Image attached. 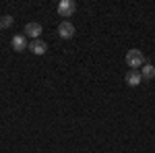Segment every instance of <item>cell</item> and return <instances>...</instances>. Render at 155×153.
Masks as SVG:
<instances>
[{"label": "cell", "mask_w": 155, "mask_h": 153, "mask_svg": "<svg viewBox=\"0 0 155 153\" xmlns=\"http://www.w3.org/2000/svg\"><path fill=\"white\" fill-rule=\"evenodd\" d=\"M11 46H12V50H15V52H23L25 48H27V39H25V33H23V35H15V37H12Z\"/></svg>", "instance_id": "obj_7"}, {"label": "cell", "mask_w": 155, "mask_h": 153, "mask_svg": "<svg viewBox=\"0 0 155 153\" xmlns=\"http://www.w3.org/2000/svg\"><path fill=\"white\" fill-rule=\"evenodd\" d=\"M25 35H29L31 39H39V35H41V25L39 23H27L25 25Z\"/></svg>", "instance_id": "obj_5"}, {"label": "cell", "mask_w": 155, "mask_h": 153, "mask_svg": "<svg viewBox=\"0 0 155 153\" xmlns=\"http://www.w3.org/2000/svg\"><path fill=\"white\" fill-rule=\"evenodd\" d=\"M15 23V19H12L11 15H4V17H0V29H6V27H11Z\"/></svg>", "instance_id": "obj_9"}, {"label": "cell", "mask_w": 155, "mask_h": 153, "mask_svg": "<svg viewBox=\"0 0 155 153\" xmlns=\"http://www.w3.org/2000/svg\"><path fill=\"white\" fill-rule=\"evenodd\" d=\"M124 79H126V83H128L130 87H139V85L143 83V77H141V72H139V71H128Z\"/></svg>", "instance_id": "obj_6"}, {"label": "cell", "mask_w": 155, "mask_h": 153, "mask_svg": "<svg viewBox=\"0 0 155 153\" xmlns=\"http://www.w3.org/2000/svg\"><path fill=\"white\" fill-rule=\"evenodd\" d=\"M141 77H143V81H151V79H155V66L149 64V62H145V66L141 68Z\"/></svg>", "instance_id": "obj_8"}, {"label": "cell", "mask_w": 155, "mask_h": 153, "mask_svg": "<svg viewBox=\"0 0 155 153\" xmlns=\"http://www.w3.org/2000/svg\"><path fill=\"white\" fill-rule=\"evenodd\" d=\"M77 11V4L72 0H62L58 4V15L60 17H72V12Z\"/></svg>", "instance_id": "obj_3"}, {"label": "cell", "mask_w": 155, "mask_h": 153, "mask_svg": "<svg viewBox=\"0 0 155 153\" xmlns=\"http://www.w3.org/2000/svg\"><path fill=\"white\" fill-rule=\"evenodd\" d=\"M74 33H77V29H74V25H72L68 19H66V21H62V23L58 25V35L62 37V39H72Z\"/></svg>", "instance_id": "obj_2"}, {"label": "cell", "mask_w": 155, "mask_h": 153, "mask_svg": "<svg viewBox=\"0 0 155 153\" xmlns=\"http://www.w3.org/2000/svg\"><path fill=\"white\" fill-rule=\"evenodd\" d=\"M29 50H31L33 54H37V56H44V54L48 52V46H46V42H41V39H31Z\"/></svg>", "instance_id": "obj_4"}, {"label": "cell", "mask_w": 155, "mask_h": 153, "mask_svg": "<svg viewBox=\"0 0 155 153\" xmlns=\"http://www.w3.org/2000/svg\"><path fill=\"white\" fill-rule=\"evenodd\" d=\"M147 58L143 56V52L141 50H128L126 52V64L130 66V71H139V68H143Z\"/></svg>", "instance_id": "obj_1"}]
</instances>
